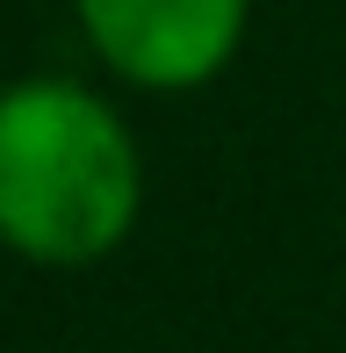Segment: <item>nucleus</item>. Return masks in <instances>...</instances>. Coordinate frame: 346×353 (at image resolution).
I'll return each instance as SVG.
<instances>
[{"mask_svg":"<svg viewBox=\"0 0 346 353\" xmlns=\"http://www.w3.org/2000/svg\"><path fill=\"white\" fill-rule=\"evenodd\" d=\"M145 216V152L123 108L72 72L0 87V252L29 267H101Z\"/></svg>","mask_w":346,"mask_h":353,"instance_id":"1","label":"nucleus"},{"mask_svg":"<svg viewBox=\"0 0 346 353\" xmlns=\"http://www.w3.org/2000/svg\"><path fill=\"white\" fill-rule=\"evenodd\" d=\"M80 43L137 94H195L231 72L253 0H72Z\"/></svg>","mask_w":346,"mask_h":353,"instance_id":"2","label":"nucleus"}]
</instances>
